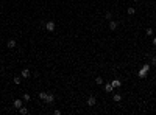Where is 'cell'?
Listing matches in <instances>:
<instances>
[{
    "mask_svg": "<svg viewBox=\"0 0 156 115\" xmlns=\"http://www.w3.org/2000/svg\"><path fill=\"white\" fill-rule=\"evenodd\" d=\"M150 67L151 65H148V64H145V65H142V68L139 70V78H145L147 76V73H148V70H150Z\"/></svg>",
    "mask_w": 156,
    "mask_h": 115,
    "instance_id": "cell-1",
    "label": "cell"
},
{
    "mask_svg": "<svg viewBox=\"0 0 156 115\" xmlns=\"http://www.w3.org/2000/svg\"><path fill=\"white\" fill-rule=\"evenodd\" d=\"M45 30L47 31H55V22H53V20H48V22L45 23Z\"/></svg>",
    "mask_w": 156,
    "mask_h": 115,
    "instance_id": "cell-2",
    "label": "cell"
},
{
    "mask_svg": "<svg viewBox=\"0 0 156 115\" xmlns=\"http://www.w3.org/2000/svg\"><path fill=\"white\" fill-rule=\"evenodd\" d=\"M86 103H87V106H91V107H92V106H95V104H97V100H95V97H94V95H91V97L87 98V101H86Z\"/></svg>",
    "mask_w": 156,
    "mask_h": 115,
    "instance_id": "cell-3",
    "label": "cell"
},
{
    "mask_svg": "<svg viewBox=\"0 0 156 115\" xmlns=\"http://www.w3.org/2000/svg\"><path fill=\"white\" fill-rule=\"evenodd\" d=\"M23 106V100H14V109H20Z\"/></svg>",
    "mask_w": 156,
    "mask_h": 115,
    "instance_id": "cell-4",
    "label": "cell"
},
{
    "mask_svg": "<svg viewBox=\"0 0 156 115\" xmlns=\"http://www.w3.org/2000/svg\"><path fill=\"white\" fill-rule=\"evenodd\" d=\"M117 26H119V22H115V20H111V22H109V30L115 31V30H117Z\"/></svg>",
    "mask_w": 156,
    "mask_h": 115,
    "instance_id": "cell-5",
    "label": "cell"
},
{
    "mask_svg": "<svg viewBox=\"0 0 156 115\" xmlns=\"http://www.w3.org/2000/svg\"><path fill=\"white\" fill-rule=\"evenodd\" d=\"M112 87H114V89H119L120 85H122V81H120V79H112Z\"/></svg>",
    "mask_w": 156,
    "mask_h": 115,
    "instance_id": "cell-6",
    "label": "cell"
},
{
    "mask_svg": "<svg viewBox=\"0 0 156 115\" xmlns=\"http://www.w3.org/2000/svg\"><path fill=\"white\" fill-rule=\"evenodd\" d=\"M20 75H22V78H30V75H31V73H30V70H28V68H23Z\"/></svg>",
    "mask_w": 156,
    "mask_h": 115,
    "instance_id": "cell-7",
    "label": "cell"
},
{
    "mask_svg": "<svg viewBox=\"0 0 156 115\" xmlns=\"http://www.w3.org/2000/svg\"><path fill=\"white\" fill-rule=\"evenodd\" d=\"M112 100H114L115 103H119V101H122V95H120V93H114V95H112Z\"/></svg>",
    "mask_w": 156,
    "mask_h": 115,
    "instance_id": "cell-8",
    "label": "cell"
},
{
    "mask_svg": "<svg viewBox=\"0 0 156 115\" xmlns=\"http://www.w3.org/2000/svg\"><path fill=\"white\" fill-rule=\"evenodd\" d=\"M6 45L9 47V48H14V47H16V41H14V39H9V41L6 42Z\"/></svg>",
    "mask_w": 156,
    "mask_h": 115,
    "instance_id": "cell-9",
    "label": "cell"
},
{
    "mask_svg": "<svg viewBox=\"0 0 156 115\" xmlns=\"http://www.w3.org/2000/svg\"><path fill=\"white\" fill-rule=\"evenodd\" d=\"M105 90H106V92H112L114 87H112V84H106V85H105Z\"/></svg>",
    "mask_w": 156,
    "mask_h": 115,
    "instance_id": "cell-10",
    "label": "cell"
},
{
    "mask_svg": "<svg viewBox=\"0 0 156 115\" xmlns=\"http://www.w3.org/2000/svg\"><path fill=\"white\" fill-rule=\"evenodd\" d=\"M19 112H20L22 115H27V114H28V109H27V107H23V106H22V107L19 109Z\"/></svg>",
    "mask_w": 156,
    "mask_h": 115,
    "instance_id": "cell-11",
    "label": "cell"
},
{
    "mask_svg": "<svg viewBox=\"0 0 156 115\" xmlns=\"http://www.w3.org/2000/svg\"><path fill=\"white\" fill-rule=\"evenodd\" d=\"M30 98H31V97H30V93H23L22 100H23V101H30Z\"/></svg>",
    "mask_w": 156,
    "mask_h": 115,
    "instance_id": "cell-12",
    "label": "cell"
},
{
    "mask_svg": "<svg viewBox=\"0 0 156 115\" xmlns=\"http://www.w3.org/2000/svg\"><path fill=\"white\" fill-rule=\"evenodd\" d=\"M105 19H108V20H109V19H112L111 11H106V13H105Z\"/></svg>",
    "mask_w": 156,
    "mask_h": 115,
    "instance_id": "cell-13",
    "label": "cell"
},
{
    "mask_svg": "<svg viewBox=\"0 0 156 115\" xmlns=\"http://www.w3.org/2000/svg\"><path fill=\"white\" fill-rule=\"evenodd\" d=\"M134 13H136V9H134L133 6H130V8H128V14H130V16H133Z\"/></svg>",
    "mask_w": 156,
    "mask_h": 115,
    "instance_id": "cell-14",
    "label": "cell"
},
{
    "mask_svg": "<svg viewBox=\"0 0 156 115\" xmlns=\"http://www.w3.org/2000/svg\"><path fill=\"white\" fill-rule=\"evenodd\" d=\"M153 28H147V31H145V33H147V36H153Z\"/></svg>",
    "mask_w": 156,
    "mask_h": 115,
    "instance_id": "cell-15",
    "label": "cell"
},
{
    "mask_svg": "<svg viewBox=\"0 0 156 115\" xmlns=\"http://www.w3.org/2000/svg\"><path fill=\"white\" fill-rule=\"evenodd\" d=\"M95 82H97L98 85H101V84H103V78H100V76H98V78H95Z\"/></svg>",
    "mask_w": 156,
    "mask_h": 115,
    "instance_id": "cell-16",
    "label": "cell"
},
{
    "mask_svg": "<svg viewBox=\"0 0 156 115\" xmlns=\"http://www.w3.org/2000/svg\"><path fill=\"white\" fill-rule=\"evenodd\" d=\"M20 81H22V79L19 78V76H14V84H20Z\"/></svg>",
    "mask_w": 156,
    "mask_h": 115,
    "instance_id": "cell-17",
    "label": "cell"
},
{
    "mask_svg": "<svg viewBox=\"0 0 156 115\" xmlns=\"http://www.w3.org/2000/svg\"><path fill=\"white\" fill-rule=\"evenodd\" d=\"M151 65H153V67L156 65V56H153V58H151Z\"/></svg>",
    "mask_w": 156,
    "mask_h": 115,
    "instance_id": "cell-18",
    "label": "cell"
},
{
    "mask_svg": "<svg viewBox=\"0 0 156 115\" xmlns=\"http://www.w3.org/2000/svg\"><path fill=\"white\" fill-rule=\"evenodd\" d=\"M153 45H155V47H156V37H155V39H153Z\"/></svg>",
    "mask_w": 156,
    "mask_h": 115,
    "instance_id": "cell-19",
    "label": "cell"
},
{
    "mask_svg": "<svg viewBox=\"0 0 156 115\" xmlns=\"http://www.w3.org/2000/svg\"><path fill=\"white\" fill-rule=\"evenodd\" d=\"M134 2H139V0H134Z\"/></svg>",
    "mask_w": 156,
    "mask_h": 115,
    "instance_id": "cell-20",
    "label": "cell"
},
{
    "mask_svg": "<svg viewBox=\"0 0 156 115\" xmlns=\"http://www.w3.org/2000/svg\"><path fill=\"white\" fill-rule=\"evenodd\" d=\"M155 33H156V30H155Z\"/></svg>",
    "mask_w": 156,
    "mask_h": 115,
    "instance_id": "cell-21",
    "label": "cell"
}]
</instances>
